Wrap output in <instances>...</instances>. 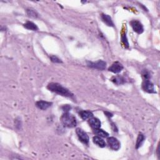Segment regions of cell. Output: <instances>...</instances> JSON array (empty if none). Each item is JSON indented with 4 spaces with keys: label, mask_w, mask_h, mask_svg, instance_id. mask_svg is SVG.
Returning <instances> with one entry per match:
<instances>
[{
    "label": "cell",
    "mask_w": 160,
    "mask_h": 160,
    "mask_svg": "<svg viewBox=\"0 0 160 160\" xmlns=\"http://www.w3.org/2000/svg\"><path fill=\"white\" fill-rule=\"evenodd\" d=\"M47 88L49 90V91L58 94L59 95H61L63 96L69 98H71L73 96V94L70 92L67 88L63 87L62 85L59 83H49L48 85Z\"/></svg>",
    "instance_id": "1"
},
{
    "label": "cell",
    "mask_w": 160,
    "mask_h": 160,
    "mask_svg": "<svg viewBox=\"0 0 160 160\" xmlns=\"http://www.w3.org/2000/svg\"><path fill=\"white\" fill-rule=\"evenodd\" d=\"M61 121L64 126L68 128H74L76 126V119L73 114L68 112L64 113L61 117Z\"/></svg>",
    "instance_id": "2"
},
{
    "label": "cell",
    "mask_w": 160,
    "mask_h": 160,
    "mask_svg": "<svg viewBox=\"0 0 160 160\" xmlns=\"http://www.w3.org/2000/svg\"><path fill=\"white\" fill-rule=\"evenodd\" d=\"M87 65L91 68L96 69L99 70H104L106 69V63L103 61V60H99L96 62H91L88 61Z\"/></svg>",
    "instance_id": "3"
},
{
    "label": "cell",
    "mask_w": 160,
    "mask_h": 160,
    "mask_svg": "<svg viewBox=\"0 0 160 160\" xmlns=\"http://www.w3.org/2000/svg\"><path fill=\"white\" fill-rule=\"evenodd\" d=\"M142 88L144 91L149 93H156L153 83L149 79H144L142 83Z\"/></svg>",
    "instance_id": "4"
},
{
    "label": "cell",
    "mask_w": 160,
    "mask_h": 160,
    "mask_svg": "<svg viewBox=\"0 0 160 160\" xmlns=\"http://www.w3.org/2000/svg\"><path fill=\"white\" fill-rule=\"evenodd\" d=\"M76 132L80 141L85 144H88L89 143V136L86 132H84L81 128H77Z\"/></svg>",
    "instance_id": "5"
},
{
    "label": "cell",
    "mask_w": 160,
    "mask_h": 160,
    "mask_svg": "<svg viewBox=\"0 0 160 160\" xmlns=\"http://www.w3.org/2000/svg\"><path fill=\"white\" fill-rule=\"evenodd\" d=\"M129 23L131 24L134 31L137 33L138 34H141L143 32L144 28L143 24L138 20H132Z\"/></svg>",
    "instance_id": "6"
},
{
    "label": "cell",
    "mask_w": 160,
    "mask_h": 160,
    "mask_svg": "<svg viewBox=\"0 0 160 160\" xmlns=\"http://www.w3.org/2000/svg\"><path fill=\"white\" fill-rule=\"evenodd\" d=\"M107 142L109 144V147L111 148L112 149L114 150V151H117L121 146V144H120L119 141L114 137H109L107 139Z\"/></svg>",
    "instance_id": "7"
},
{
    "label": "cell",
    "mask_w": 160,
    "mask_h": 160,
    "mask_svg": "<svg viewBox=\"0 0 160 160\" xmlns=\"http://www.w3.org/2000/svg\"><path fill=\"white\" fill-rule=\"evenodd\" d=\"M123 69V66L121 63L118 61H116L112 64V65L108 68L109 71L114 73H119L121 72Z\"/></svg>",
    "instance_id": "8"
},
{
    "label": "cell",
    "mask_w": 160,
    "mask_h": 160,
    "mask_svg": "<svg viewBox=\"0 0 160 160\" xmlns=\"http://www.w3.org/2000/svg\"><path fill=\"white\" fill-rule=\"evenodd\" d=\"M88 123L90 126H91V127L94 129H96L100 128V127H101V121H100V120L99 119L96 118L92 117L91 118H89Z\"/></svg>",
    "instance_id": "9"
},
{
    "label": "cell",
    "mask_w": 160,
    "mask_h": 160,
    "mask_svg": "<svg viewBox=\"0 0 160 160\" xmlns=\"http://www.w3.org/2000/svg\"><path fill=\"white\" fill-rule=\"evenodd\" d=\"M102 21L108 26H114V23L111 16L106 14H102L101 15Z\"/></svg>",
    "instance_id": "10"
},
{
    "label": "cell",
    "mask_w": 160,
    "mask_h": 160,
    "mask_svg": "<svg viewBox=\"0 0 160 160\" xmlns=\"http://www.w3.org/2000/svg\"><path fill=\"white\" fill-rule=\"evenodd\" d=\"M52 103L44 101H37L36 103V106L40 109L42 110H46L48 108L51 106Z\"/></svg>",
    "instance_id": "11"
},
{
    "label": "cell",
    "mask_w": 160,
    "mask_h": 160,
    "mask_svg": "<svg viewBox=\"0 0 160 160\" xmlns=\"http://www.w3.org/2000/svg\"><path fill=\"white\" fill-rule=\"evenodd\" d=\"M111 81L117 85H121L126 83V79L123 76H120V75H117L116 76H113L111 79Z\"/></svg>",
    "instance_id": "12"
},
{
    "label": "cell",
    "mask_w": 160,
    "mask_h": 160,
    "mask_svg": "<svg viewBox=\"0 0 160 160\" xmlns=\"http://www.w3.org/2000/svg\"><path fill=\"white\" fill-rule=\"evenodd\" d=\"M93 141L94 144H96L97 146H99L100 148H104L106 146V143L104 140L99 136H95L93 138Z\"/></svg>",
    "instance_id": "13"
},
{
    "label": "cell",
    "mask_w": 160,
    "mask_h": 160,
    "mask_svg": "<svg viewBox=\"0 0 160 160\" xmlns=\"http://www.w3.org/2000/svg\"><path fill=\"white\" fill-rule=\"evenodd\" d=\"M79 116L83 120H86L88 119L93 117V114L89 111H81L79 113Z\"/></svg>",
    "instance_id": "14"
},
{
    "label": "cell",
    "mask_w": 160,
    "mask_h": 160,
    "mask_svg": "<svg viewBox=\"0 0 160 160\" xmlns=\"http://www.w3.org/2000/svg\"><path fill=\"white\" fill-rule=\"evenodd\" d=\"M144 140H145V136H144V134L142 133H139L138 134V136L137 140H136V149H138L139 148H140L142 146V144L144 143Z\"/></svg>",
    "instance_id": "15"
},
{
    "label": "cell",
    "mask_w": 160,
    "mask_h": 160,
    "mask_svg": "<svg viewBox=\"0 0 160 160\" xmlns=\"http://www.w3.org/2000/svg\"><path fill=\"white\" fill-rule=\"evenodd\" d=\"M24 27L29 30H32V31H37L38 29V26L36 24L31 21H28L25 24H24Z\"/></svg>",
    "instance_id": "16"
},
{
    "label": "cell",
    "mask_w": 160,
    "mask_h": 160,
    "mask_svg": "<svg viewBox=\"0 0 160 160\" xmlns=\"http://www.w3.org/2000/svg\"><path fill=\"white\" fill-rule=\"evenodd\" d=\"M94 133L95 134H96L97 135H98L99 136L102 137V138H107L109 136V134L106 132L105 131H104L103 129H101L100 128L96 129H94Z\"/></svg>",
    "instance_id": "17"
},
{
    "label": "cell",
    "mask_w": 160,
    "mask_h": 160,
    "mask_svg": "<svg viewBox=\"0 0 160 160\" xmlns=\"http://www.w3.org/2000/svg\"><path fill=\"white\" fill-rule=\"evenodd\" d=\"M26 12L28 15V16L33 18H37L38 16V13L33 9H27Z\"/></svg>",
    "instance_id": "18"
},
{
    "label": "cell",
    "mask_w": 160,
    "mask_h": 160,
    "mask_svg": "<svg viewBox=\"0 0 160 160\" xmlns=\"http://www.w3.org/2000/svg\"><path fill=\"white\" fill-rule=\"evenodd\" d=\"M121 41L124 45L125 48H129V43L128 41V39L126 38V35L125 33H123L121 34Z\"/></svg>",
    "instance_id": "19"
},
{
    "label": "cell",
    "mask_w": 160,
    "mask_h": 160,
    "mask_svg": "<svg viewBox=\"0 0 160 160\" xmlns=\"http://www.w3.org/2000/svg\"><path fill=\"white\" fill-rule=\"evenodd\" d=\"M142 76L144 79H149L151 78V73H150L146 69H144L142 72Z\"/></svg>",
    "instance_id": "20"
},
{
    "label": "cell",
    "mask_w": 160,
    "mask_h": 160,
    "mask_svg": "<svg viewBox=\"0 0 160 160\" xmlns=\"http://www.w3.org/2000/svg\"><path fill=\"white\" fill-rule=\"evenodd\" d=\"M50 59H51V61L53 63H63L61 59H59V58H58L56 56H54V55L50 56Z\"/></svg>",
    "instance_id": "21"
},
{
    "label": "cell",
    "mask_w": 160,
    "mask_h": 160,
    "mask_svg": "<svg viewBox=\"0 0 160 160\" xmlns=\"http://www.w3.org/2000/svg\"><path fill=\"white\" fill-rule=\"evenodd\" d=\"M61 109L64 111V113L69 112V110H71V106H69V104H65V105H63V106L61 107Z\"/></svg>",
    "instance_id": "22"
},
{
    "label": "cell",
    "mask_w": 160,
    "mask_h": 160,
    "mask_svg": "<svg viewBox=\"0 0 160 160\" xmlns=\"http://www.w3.org/2000/svg\"><path fill=\"white\" fill-rule=\"evenodd\" d=\"M104 113H105V114H106V116H107L108 117H109V118H111V117L113 116V114H112V113H109V112L105 111V112H104Z\"/></svg>",
    "instance_id": "23"
}]
</instances>
